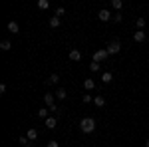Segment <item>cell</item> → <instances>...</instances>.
I'll use <instances>...</instances> for the list:
<instances>
[{
	"instance_id": "1",
	"label": "cell",
	"mask_w": 149,
	"mask_h": 147,
	"mask_svg": "<svg viewBox=\"0 0 149 147\" xmlns=\"http://www.w3.org/2000/svg\"><path fill=\"white\" fill-rule=\"evenodd\" d=\"M80 129L84 133H92L93 129H95V119L93 117H84L80 121Z\"/></svg>"
},
{
	"instance_id": "2",
	"label": "cell",
	"mask_w": 149,
	"mask_h": 147,
	"mask_svg": "<svg viewBox=\"0 0 149 147\" xmlns=\"http://www.w3.org/2000/svg\"><path fill=\"white\" fill-rule=\"evenodd\" d=\"M107 56H109V54H107V50H97V52L93 54V62L102 64V62H103V60H105Z\"/></svg>"
},
{
	"instance_id": "3",
	"label": "cell",
	"mask_w": 149,
	"mask_h": 147,
	"mask_svg": "<svg viewBox=\"0 0 149 147\" xmlns=\"http://www.w3.org/2000/svg\"><path fill=\"white\" fill-rule=\"evenodd\" d=\"M105 50H107V54H117V52H119V50H121V44H119V42H117V40H113V42H111V44L107 46V48H105Z\"/></svg>"
},
{
	"instance_id": "4",
	"label": "cell",
	"mask_w": 149,
	"mask_h": 147,
	"mask_svg": "<svg viewBox=\"0 0 149 147\" xmlns=\"http://www.w3.org/2000/svg\"><path fill=\"white\" fill-rule=\"evenodd\" d=\"M97 18H100L102 22H107V20H111L113 16H111V12H109V10H105V8H103V10L97 12Z\"/></svg>"
},
{
	"instance_id": "5",
	"label": "cell",
	"mask_w": 149,
	"mask_h": 147,
	"mask_svg": "<svg viewBox=\"0 0 149 147\" xmlns=\"http://www.w3.org/2000/svg\"><path fill=\"white\" fill-rule=\"evenodd\" d=\"M44 123H46V127H48V129H56L58 117H48V119H44Z\"/></svg>"
},
{
	"instance_id": "6",
	"label": "cell",
	"mask_w": 149,
	"mask_h": 147,
	"mask_svg": "<svg viewBox=\"0 0 149 147\" xmlns=\"http://www.w3.org/2000/svg\"><path fill=\"white\" fill-rule=\"evenodd\" d=\"M70 60H72V62H80L81 60V52L80 50H72V52H70Z\"/></svg>"
},
{
	"instance_id": "7",
	"label": "cell",
	"mask_w": 149,
	"mask_h": 147,
	"mask_svg": "<svg viewBox=\"0 0 149 147\" xmlns=\"http://www.w3.org/2000/svg\"><path fill=\"white\" fill-rule=\"evenodd\" d=\"M54 95H56V93H44V103H46L48 107L54 105Z\"/></svg>"
},
{
	"instance_id": "8",
	"label": "cell",
	"mask_w": 149,
	"mask_h": 147,
	"mask_svg": "<svg viewBox=\"0 0 149 147\" xmlns=\"http://www.w3.org/2000/svg\"><path fill=\"white\" fill-rule=\"evenodd\" d=\"M8 30H10L12 34H18V32H20V26H18V22H14V20H12V22H8Z\"/></svg>"
},
{
	"instance_id": "9",
	"label": "cell",
	"mask_w": 149,
	"mask_h": 147,
	"mask_svg": "<svg viewBox=\"0 0 149 147\" xmlns=\"http://www.w3.org/2000/svg\"><path fill=\"white\" fill-rule=\"evenodd\" d=\"M133 40H135V42H143V40H145V32H143V30H137V32L133 34Z\"/></svg>"
},
{
	"instance_id": "10",
	"label": "cell",
	"mask_w": 149,
	"mask_h": 147,
	"mask_svg": "<svg viewBox=\"0 0 149 147\" xmlns=\"http://www.w3.org/2000/svg\"><path fill=\"white\" fill-rule=\"evenodd\" d=\"M56 98H58V100H66V98H68V91L64 90V88H58V91H56Z\"/></svg>"
},
{
	"instance_id": "11",
	"label": "cell",
	"mask_w": 149,
	"mask_h": 147,
	"mask_svg": "<svg viewBox=\"0 0 149 147\" xmlns=\"http://www.w3.org/2000/svg\"><path fill=\"white\" fill-rule=\"evenodd\" d=\"M10 48H12L10 40H2V42H0V50H2V52H8Z\"/></svg>"
},
{
	"instance_id": "12",
	"label": "cell",
	"mask_w": 149,
	"mask_h": 147,
	"mask_svg": "<svg viewBox=\"0 0 149 147\" xmlns=\"http://www.w3.org/2000/svg\"><path fill=\"white\" fill-rule=\"evenodd\" d=\"M111 79H113L111 72H103V74H102V82H103V84H109Z\"/></svg>"
},
{
	"instance_id": "13",
	"label": "cell",
	"mask_w": 149,
	"mask_h": 147,
	"mask_svg": "<svg viewBox=\"0 0 149 147\" xmlns=\"http://www.w3.org/2000/svg\"><path fill=\"white\" fill-rule=\"evenodd\" d=\"M93 103H95L97 107H103V105H105V98H103V95H97V98H93Z\"/></svg>"
},
{
	"instance_id": "14",
	"label": "cell",
	"mask_w": 149,
	"mask_h": 147,
	"mask_svg": "<svg viewBox=\"0 0 149 147\" xmlns=\"http://www.w3.org/2000/svg\"><path fill=\"white\" fill-rule=\"evenodd\" d=\"M58 26H60V18L58 16H52L50 18V28H58Z\"/></svg>"
},
{
	"instance_id": "15",
	"label": "cell",
	"mask_w": 149,
	"mask_h": 147,
	"mask_svg": "<svg viewBox=\"0 0 149 147\" xmlns=\"http://www.w3.org/2000/svg\"><path fill=\"white\" fill-rule=\"evenodd\" d=\"M48 109L46 107H42V109H38V117H40V119H48Z\"/></svg>"
},
{
	"instance_id": "16",
	"label": "cell",
	"mask_w": 149,
	"mask_h": 147,
	"mask_svg": "<svg viewBox=\"0 0 149 147\" xmlns=\"http://www.w3.org/2000/svg\"><path fill=\"white\" fill-rule=\"evenodd\" d=\"M38 8L40 10H46V8H50V2L48 0H38Z\"/></svg>"
},
{
	"instance_id": "17",
	"label": "cell",
	"mask_w": 149,
	"mask_h": 147,
	"mask_svg": "<svg viewBox=\"0 0 149 147\" xmlns=\"http://www.w3.org/2000/svg\"><path fill=\"white\" fill-rule=\"evenodd\" d=\"M84 88H86V90H93V88H95V82H93V79H86V82H84Z\"/></svg>"
},
{
	"instance_id": "18",
	"label": "cell",
	"mask_w": 149,
	"mask_h": 147,
	"mask_svg": "<svg viewBox=\"0 0 149 147\" xmlns=\"http://www.w3.org/2000/svg\"><path fill=\"white\" fill-rule=\"evenodd\" d=\"M28 139H30V141L38 139V131H36V129H28Z\"/></svg>"
},
{
	"instance_id": "19",
	"label": "cell",
	"mask_w": 149,
	"mask_h": 147,
	"mask_svg": "<svg viewBox=\"0 0 149 147\" xmlns=\"http://www.w3.org/2000/svg\"><path fill=\"white\" fill-rule=\"evenodd\" d=\"M111 6H113L115 10H121V8H123V2H121V0H111Z\"/></svg>"
},
{
	"instance_id": "20",
	"label": "cell",
	"mask_w": 149,
	"mask_h": 147,
	"mask_svg": "<svg viewBox=\"0 0 149 147\" xmlns=\"http://www.w3.org/2000/svg\"><path fill=\"white\" fill-rule=\"evenodd\" d=\"M46 82H48V84H58V82H60V76H58V74H52Z\"/></svg>"
},
{
	"instance_id": "21",
	"label": "cell",
	"mask_w": 149,
	"mask_h": 147,
	"mask_svg": "<svg viewBox=\"0 0 149 147\" xmlns=\"http://www.w3.org/2000/svg\"><path fill=\"white\" fill-rule=\"evenodd\" d=\"M20 145H22V147H32V143H30V139H26V137H20Z\"/></svg>"
},
{
	"instance_id": "22",
	"label": "cell",
	"mask_w": 149,
	"mask_h": 147,
	"mask_svg": "<svg viewBox=\"0 0 149 147\" xmlns=\"http://www.w3.org/2000/svg\"><path fill=\"white\" fill-rule=\"evenodd\" d=\"M137 30H143V28H145V18H137Z\"/></svg>"
},
{
	"instance_id": "23",
	"label": "cell",
	"mask_w": 149,
	"mask_h": 147,
	"mask_svg": "<svg viewBox=\"0 0 149 147\" xmlns=\"http://www.w3.org/2000/svg\"><path fill=\"white\" fill-rule=\"evenodd\" d=\"M90 70H92V72H100V64H97V62H92V64H90Z\"/></svg>"
},
{
	"instance_id": "24",
	"label": "cell",
	"mask_w": 149,
	"mask_h": 147,
	"mask_svg": "<svg viewBox=\"0 0 149 147\" xmlns=\"http://www.w3.org/2000/svg\"><path fill=\"white\" fill-rule=\"evenodd\" d=\"M121 20H123V14H121V12L113 14V22H121Z\"/></svg>"
},
{
	"instance_id": "25",
	"label": "cell",
	"mask_w": 149,
	"mask_h": 147,
	"mask_svg": "<svg viewBox=\"0 0 149 147\" xmlns=\"http://www.w3.org/2000/svg\"><path fill=\"white\" fill-rule=\"evenodd\" d=\"M64 12H66V10H64V8L60 6V8H58V10H56V14H54V16H58V18H60V16H64Z\"/></svg>"
},
{
	"instance_id": "26",
	"label": "cell",
	"mask_w": 149,
	"mask_h": 147,
	"mask_svg": "<svg viewBox=\"0 0 149 147\" xmlns=\"http://www.w3.org/2000/svg\"><path fill=\"white\" fill-rule=\"evenodd\" d=\"M48 147H60V143H58V141H54V139H52V141H50V143H48Z\"/></svg>"
},
{
	"instance_id": "27",
	"label": "cell",
	"mask_w": 149,
	"mask_h": 147,
	"mask_svg": "<svg viewBox=\"0 0 149 147\" xmlns=\"http://www.w3.org/2000/svg\"><path fill=\"white\" fill-rule=\"evenodd\" d=\"M81 100H84V103H90V102H92V95H84Z\"/></svg>"
},
{
	"instance_id": "28",
	"label": "cell",
	"mask_w": 149,
	"mask_h": 147,
	"mask_svg": "<svg viewBox=\"0 0 149 147\" xmlns=\"http://www.w3.org/2000/svg\"><path fill=\"white\" fill-rule=\"evenodd\" d=\"M50 111H54V113H60V109H58V105H56V103H54V105L50 107Z\"/></svg>"
},
{
	"instance_id": "29",
	"label": "cell",
	"mask_w": 149,
	"mask_h": 147,
	"mask_svg": "<svg viewBox=\"0 0 149 147\" xmlns=\"http://www.w3.org/2000/svg\"><path fill=\"white\" fill-rule=\"evenodd\" d=\"M145 147H149V139H147V141H145Z\"/></svg>"
}]
</instances>
